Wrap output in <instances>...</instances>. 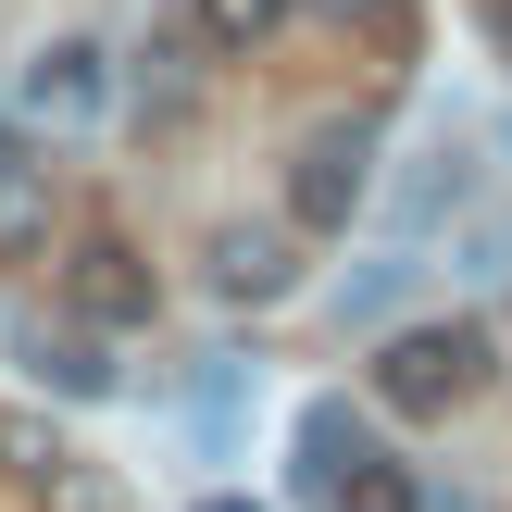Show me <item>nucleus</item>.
<instances>
[{
	"label": "nucleus",
	"instance_id": "nucleus-1",
	"mask_svg": "<svg viewBox=\"0 0 512 512\" xmlns=\"http://www.w3.org/2000/svg\"><path fill=\"white\" fill-rule=\"evenodd\" d=\"M488 388V325H400L388 350H375V400H388L400 425H438V413H463V400Z\"/></svg>",
	"mask_w": 512,
	"mask_h": 512
},
{
	"label": "nucleus",
	"instance_id": "nucleus-2",
	"mask_svg": "<svg viewBox=\"0 0 512 512\" xmlns=\"http://www.w3.org/2000/svg\"><path fill=\"white\" fill-rule=\"evenodd\" d=\"M363 200H375V125H313V138H300V163H288V225L338 238Z\"/></svg>",
	"mask_w": 512,
	"mask_h": 512
},
{
	"label": "nucleus",
	"instance_id": "nucleus-3",
	"mask_svg": "<svg viewBox=\"0 0 512 512\" xmlns=\"http://www.w3.org/2000/svg\"><path fill=\"white\" fill-rule=\"evenodd\" d=\"M63 288H75V313L88 325H150V263H138V238H113V225H88L75 238V263H63Z\"/></svg>",
	"mask_w": 512,
	"mask_h": 512
},
{
	"label": "nucleus",
	"instance_id": "nucleus-4",
	"mask_svg": "<svg viewBox=\"0 0 512 512\" xmlns=\"http://www.w3.org/2000/svg\"><path fill=\"white\" fill-rule=\"evenodd\" d=\"M50 238H63V188H50V163H13V150H0V275L50 263Z\"/></svg>",
	"mask_w": 512,
	"mask_h": 512
},
{
	"label": "nucleus",
	"instance_id": "nucleus-5",
	"mask_svg": "<svg viewBox=\"0 0 512 512\" xmlns=\"http://www.w3.org/2000/svg\"><path fill=\"white\" fill-rule=\"evenodd\" d=\"M288 288H300L288 225H213V300H288Z\"/></svg>",
	"mask_w": 512,
	"mask_h": 512
},
{
	"label": "nucleus",
	"instance_id": "nucleus-6",
	"mask_svg": "<svg viewBox=\"0 0 512 512\" xmlns=\"http://www.w3.org/2000/svg\"><path fill=\"white\" fill-rule=\"evenodd\" d=\"M25 113L88 125V113H100V50H88V38H50L38 63H25Z\"/></svg>",
	"mask_w": 512,
	"mask_h": 512
},
{
	"label": "nucleus",
	"instance_id": "nucleus-7",
	"mask_svg": "<svg viewBox=\"0 0 512 512\" xmlns=\"http://www.w3.org/2000/svg\"><path fill=\"white\" fill-rule=\"evenodd\" d=\"M325 512H425V488H413V463H388V450H350L338 475L313 488Z\"/></svg>",
	"mask_w": 512,
	"mask_h": 512
},
{
	"label": "nucleus",
	"instance_id": "nucleus-8",
	"mask_svg": "<svg viewBox=\"0 0 512 512\" xmlns=\"http://www.w3.org/2000/svg\"><path fill=\"white\" fill-rule=\"evenodd\" d=\"M188 25H200V50H225V63H250V50L288 25V0H188Z\"/></svg>",
	"mask_w": 512,
	"mask_h": 512
},
{
	"label": "nucleus",
	"instance_id": "nucleus-9",
	"mask_svg": "<svg viewBox=\"0 0 512 512\" xmlns=\"http://www.w3.org/2000/svg\"><path fill=\"white\" fill-rule=\"evenodd\" d=\"M25 488H38V512H125V488L88 463V450H50V463L25 475Z\"/></svg>",
	"mask_w": 512,
	"mask_h": 512
},
{
	"label": "nucleus",
	"instance_id": "nucleus-10",
	"mask_svg": "<svg viewBox=\"0 0 512 512\" xmlns=\"http://www.w3.org/2000/svg\"><path fill=\"white\" fill-rule=\"evenodd\" d=\"M350 450H375L363 425H350V400H313V413H300V488H325Z\"/></svg>",
	"mask_w": 512,
	"mask_h": 512
},
{
	"label": "nucleus",
	"instance_id": "nucleus-11",
	"mask_svg": "<svg viewBox=\"0 0 512 512\" xmlns=\"http://www.w3.org/2000/svg\"><path fill=\"white\" fill-rule=\"evenodd\" d=\"M38 375H50L63 400H113V363H100L88 338H38Z\"/></svg>",
	"mask_w": 512,
	"mask_h": 512
},
{
	"label": "nucleus",
	"instance_id": "nucleus-12",
	"mask_svg": "<svg viewBox=\"0 0 512 512\" xmlns=\"http://www.w3.org/2000/svg\"><path fill=\"white\" fill-rule=\"evenodd\" d=\"M138 113L150 125H188V75H175V50H138Z\"/></svg>",
	"mask_w": 512,
	"mask_h": 512
},
{
	"label": "nucleus",
	"instance_id": "nucleus-13",
	"mask_svg": "<svg viewBox=\"0 0 512 512\" xmlns=\"http://www.w3.org/2000/svg\"><path fill=\"white\" fill-rule=\"evenodd\" d=\"M50 450H63V438H50V425H25V413H0V475H38Z\"/></svg>",
	"mask_w": 512,
	"mask_h": 512
},
{
	"label": "nucleus",
	"instance_id": "nucleus-14",
	"mask_svg": "<svg viewBox=\"0 0 512 512\" xmlns=\"http://www.w3.org/2000/svg\"><path fill=\"white\" fill-rule=\"evenodd\" d=\"M288 13H325V25H400V0H288Z\"/></svg>",
	"mask_w": 512,
	"mask_h": 512
},
{
	"label": "nucleus",
	"instance_id": "nucleus-15",
	"mask_svg": "<svg viewBox=\"0 0 512 512\" xmlns=\"http://www.w3.org/2000/svg\"><path fill=\"white\" fill-rule=\"evenodd\" d=\"M200 512H263V500H200Z\"/></svg>",
	"mask_w": 512,
	"mask_h": 512
},
{
	"label": "nucleus",
	"instance_id": "nucleus-16",
	"mask_svg": "<svg viewBox=\"0 0 512 512\" xmlns=\"http://www.w3.org/2000/svg\"><path fill=\"white\" fill-rule=\"evenodd\" d=\"M488 25H500V38H512V0H488Z\"/></svg>",
	"mask_w": 512,
	"mask_h": 512
}]
</instances>
